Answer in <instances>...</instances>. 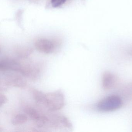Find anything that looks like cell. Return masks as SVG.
Masks as SVG:
<instances>
[{
    "label": "cell",
    "mask_w": 132,
    "mask_h": 132,
    "mask_svg": "<svg viewBox=\"0 0 132 132\" xmlns=\"http://www.w3.org/2000/svg\"><path fill=\"white\" fill-rule=\"evenodd\" d=\"M122 105V100L120 97L111 95L99 101L96 105V108L100 112H110L120 109Z\"/></svg>",
    "instance_id": "7a4b0ae2"
},
{
    "label": "cell",
    "mask_w": 132,
    "mask_h": 132,
    "mask_svg": "<svg viewBox=\"0 0 132 132\" xmlns=\"http://www.w3.org/2000/svg\"><path fill=\"white\" fill-rule=\"evenodd\" d=\"M28 120V116L22 113H19L14 116L11 119V123L14 126L21 125L27 122Z\"/></svg>",
    "instance_id": "8992f818"
},
{
    "label": "cell",
    "mask_w": 132,
    "mask_h": 132,
    "mask_svg": "<svg viewBox=\"0 0 132 132\" xmlns=\"http://www.w3.org/2000/svg\"><path fill=\"white\" fill-rule=\"evenodd\" d=\"M7 101V99L6 96L2 93L0 94V106H1L2 105L5 103Z\"/></svg>",
    "instance_id": "9c48e42d"
},
{
    "label": "cell",
    "mask_w": 132,
    "mask_h": 132,
    "mask_svg": "<svg viewBox=\"0 0 132 132\" xmlns=\"http://www.w3.org/2000/svg\"><path fill=\"white\" fill-rule=\"evenodd\" d=\"M122 93L126 97H132V81L124 85L122 88Z\"/></svg>",
    "instance_id": "52a82bcc"
},
{
    "label": "cell",
    "mask_w": 132,
    "mask_h": 132,
    "mask_svg": "<svg viewBox=\"0 0 132 132\" xmlns=\"http://www.w3.org/2000/svg\"><path fill=\"white\" fill-rule=\"evenodd\" d=\"M23 64V59H17L10 57H4L0 60V71H13L21 74Z\"/></svg>",
    "instance_id": "277c9868"
},
{
    "label": "cell",
    "mask_w": 132,
    "mask_h": 132,
    "mask_svg": "<svg viewBox=\"0 0 132 132\" xmlns=\"http://www.w3.org/2000/svg\"><path fill=\"white\" fill-rule=\"evenodd\" d=\"M39 105H43L48 112L58 111L64 106V95L61 89L47 93H44Z\"/></svg>",
    "instance_id": "6da1fadb"
},
{
    "label": "cell",
    "mask_w": 132,
    "mask_h": 132,
    "mask_svg": "<svg viewBox=\"0 0 132 132\" xmlns=\"http://www.w3.org/2000/svg\"><path fill=\"white\" fill-rule=\"evenodd\" d=\"M66 0H51V4L54 7H57L64 4Z\"/></svg>",
    "instance_id": "ba28073f"
},
{
    "label": "cell",
    "mask_w": 132,
    "mask_h": 132,
    "mask_svg": "<svg viewBox=\"0 0 132 132\" xmlns=\"http://www.w3.org/2000/svg\"><path fill=\"white\" fill-rule=\"evenodd\" d=\"M3 77L2 78V85L3 89L8 87H14L24 88L27 86V81L24 76L19 72L13 71L3 72Z\"/></svg>",
    "instance_id": "3957f363"
},
{
    "label": "cell",
    "mask_w": 132,
    "mask_h": 132,
    "mask_svg": "<svg viewBox=\"0 0 132 132\" xmlns=\"http://www.w3.org/2000/svg\"><path fill=\"white\" fill-rule=\"evenodd\" d=\"M120 82L119 78L116 74L109 71L105 72L103 74L102 86L105 90L114 89L119 85Z\"/></svg>",
    "instance_id": "5b68a950"
}]
</instances>
